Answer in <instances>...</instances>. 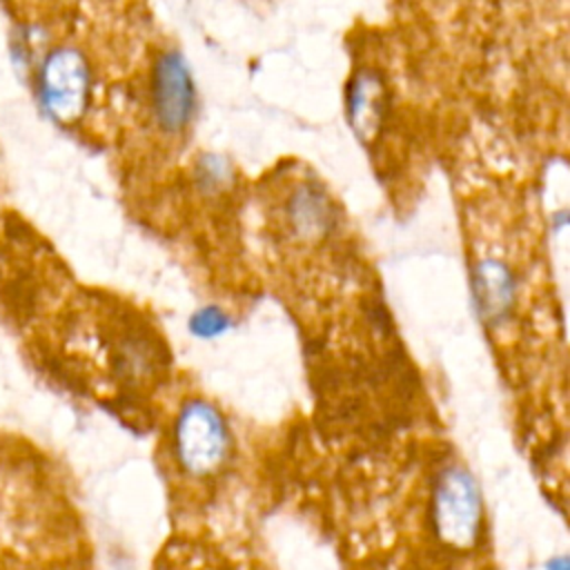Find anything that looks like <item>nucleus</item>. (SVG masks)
I'll return each instance as SVG.
<instances>
[{"mask_svg":"<svg viewBox=\"0 0 570 570\" xmlns=\"http://www.w3.org/2000/svg\"><path fill=\"white\" fill-rule=\"evenodd\" d=\"M232 436L220 412L207 401H189L174 425V450L180 468L194 476L216 472L229 454Z\"/></svg>","mask_w":570,"mask_h":570,"instance_id":"obj_2","label":"nucleus"},{"mask_svg":"<svg viewBox=\"0 0 570 570\" xmlns=\"http://www.w3.org/2000/svg\"><path fill=\"white\" fill-rule=\"evenodd\" d=\"M227 325V316L218 309H203L198 312V316H194V332L200 336H212L223 332V327Z\"/></svg>","mask_w":570,"mask_h":570,"instance_id":"obj_9","label":"nucleus"},{"mask_svg":"<svg viewBox=\"0 0 570 570\" xmlns=\"http://www.w3.org/2000/svg\"><path fill=\"white\" fill-rule=\"evenodd\" d=\"M287 220L301 238H318L334 225V205L323 189L307 183L292 191L287 200Z\"/></svg>","mask_w":570,"mask_h":570,"instance_id":"obj_8","label":"nucleus"},{"mask_svg":"<svg viewBox=\"0 0 570 570\" xmlns=\"http://www.w3.org/2000/svg\"><path fill=\"white\" fill-rule=\"evenodd\" d=\"M91 73L85 56L71 47L49 51L38 71V96L42 109L58 122H73L89 100Z\"/></svg>","mask_w":570,"mask_h":570,"instance_id":"obj_3","label":"nucleus"},{"mask_svg":"<svg viewBox=\"0 0 570 570\" xmlns=\"http://www.w3.org/2000/svg\"><path fill=\"white\" fill-rule=\"evenodd\" d=\"M385 82L376 71L363 69L352 78L347 89V120L358 140L372 142L379 136L385 118Z\"/></svg>","mask_w":570,"mask_h":570,"instance_id":"obj_6","label":"nucleus"},{"mask_svg":"<svg viewBox=\"0 0 570 570\" xmlns=\"http://www.w3.org/2000/svg\"><path fill=\"white\" fill-rule=\"evenodd\" d=\"M227 176H229V167L220 158H216V156L203 158V163H200V180L209 183L212 187H218V185H223L227 180Z\"/></svg>","mask_w":570,"mask_h":570,"instance_id":"obj_10","label":"nucleus"},{"mask_svg":"<svg viewBox=\"0 0 570 570\" xmlns=\"http://www.w3.org/2000/svg\"><path fill=\"white\" fill-rule=\"evenodd\" d=\"M196 89L191 71L178 51L156 58L151 71V111L165 134H180L194 118Z\"/></svg>","mask_w":570,"mask_h":570,"instance_id":"obj_5","label":"nucleus"},{"mask_svg":"<svg viewBox=\"0 0 570 570\" xmlns=\"http://www.w3.org/2000/svg\"><path fill=\"white\" fill-rule=\"evenodd\" d=\"M472 281L481 316L490 323H499L514 301L517 283L512 269L503 261L485 258L476 265Z\"/></svg>","mask_w":570,"mask_h":570,"instance_id":"obj_7","label":"nucleus"},{"mask_svg":"<svg viewBox=\"0 0 570 570\" xmlns=\"http://www.w3.org/2000/svg\"><path fill=\"white\" fill-rule=\"evenodd\" d=\"M42 492L16 454L0 456V570H47Z\"/></svg>","mask_w":570,"mask_h":570,"instance_id":"obj_1","label":"nucleus"},{"mask_svg":"<svg viewBox=\"0 0 570 570\" xmlns=\"http://www.w3.org/2000/svg\"><path fill=\"white\" fill-rule=\"evenodd\" d=\"M434 525L443 541L456 548L474 543L481 525V494L468 470L452 465L434 488Z\"/></svg>","mask_w":570,"mask_h":570,"instance_id":"obj_4","label":"nucleus"}]
</instances>
